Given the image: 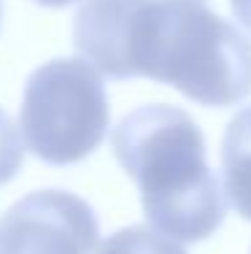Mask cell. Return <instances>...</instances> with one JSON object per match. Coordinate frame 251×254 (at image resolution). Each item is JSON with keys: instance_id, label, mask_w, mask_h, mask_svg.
<instances>
[{"instance_id": "9c48e42d", "label": "cell", "mask_w": 251, "mask_h": 254, "mask_svg": "<svg viewBox=\"0 0 251 254\" xmlns=\"http://www.w3.org/2000/svg\"><path fill=\"white\" fill-rule=\"evenodd\" d=\"M35 3H41V5H51V8H59V5H70V3H76V0H35Z\"/></svg>"}, {"instance_id": "6da1fadb", "label": "cell", "mask_w": 251, "mask_h": 254, "mask_svg": "<svg viewBox=\"0 0 251 254\" xmlns=\"http://www.w3.org/2000/svg\"><path fill=\"white\" fill-rule=\"evenodd\" d=\"M98 70L154 78L211 108L235 106L251 95V41L202 0H113Z\"/></svg>"}, {"instance_id": "52a82bcc", "label": "cell", "mask_w": 251, "mask_h": 254, "mask_svg": "<svg viewBox=\"0 0 251 254\" xmlns=\"http://www.w3.org/2000/svg\"><path fill=\"white\" fill-rule=\"evenodd\" d=\"M22 160H25V146H22L19 130L11 114L0 108V184L11 181L19 173Z\"/></svg>"}, {"instance_id": "277c9868", "label": "cell", "mask_w": 251, "mask_h": 254, "mask_svg": "<svg viewBox=\"0 0 251 254\" xmlns=\"http://www.w3.org/2000/svg\"><path fill=\"white\" fill-rule=\"evenodd\" d=\"M98 216L73 192L41 190L16 200L0 219V254H95Z\"/></svg>"}, {"instance_id": "ba28073f", "label": "cell", "mask_w": 251, "mask_h": 254, "mask_svg": "<svg viewBox=\"0 0 251 254\" xmlns=\"http://www.w3.org/2000/svg\"><path fill=\"white\" fill-rule=\"evenodd\" d=\"M232 14L241 19V25H246L251 30V0H230Z\"/></svg>"}, {"instance_id": "5b68a950", "label": "cell", "mask_w": 251, "mask_h": 254, "mask_svg": "<svg viewBox=\"0 0 251 254\" xmlns=\"http://www.w3.org/2000/svg\"><path fill=\"white\" fill-rule=\"evenodd\" d=\"M222 179L232 208L251 222V106L238 111L222 138Z\"/></svg>"}, {"instance_id": "3957f363", "label": "cell", "mask_w": 251, "mask_h": 254, "mask_svg": "<svg viewBox=\"0 0 251 254\" xmlns=\"http://www.w3.org/2000/svg\"><path fill=\"white\" fill-rule=\"evenodd\" d=\"M22 135L49 165H73L103 143L108 98L103 73L76 57L44 63L30 73L22 98Z\"/></svg>"}, {"instance_id": "8992f818", "label": "cell", "mask_w": 251, "mask_h": 254, "mask_svg": "<svg viewBox=\"0 0 251 254\" xmlns=\"http://www.w3.org/2000/svg\"><path fill=\"white\" fill-rule=\"evenodd\" d=\"M98 254H187L178 241L149 227H124L100 244Z\"/></svg>"}, {"instance_id": "30bf717a", "label": "cell", "mask_w": 251, "mask_h": 254, "mask_svg": "<svg viewBox=\"0 0 251 254\" xmlns=\"http://www.w3.org/2000/svg\"><path fill=\"white\" fill-rule=\"evenodd\" d=\"M0 19H3V0H0Z\"/></svg>"}, {"instance_id": "7a4b0ae2", "label": "cell", "mask_w": 251, "mask_h": 254, "mask_svg": "<svg viewBox=\"0 0 251 254\" xmlns=\"http://www.w3.org/2000/svg\"><path fill=\"white\" fill-rule=\"evenodd\" d=\"M111 146L138 184L151 230L197 244L222 227L227 192L208 165L202 130L187 111L167 103L135 108L113 127Z\"/></svg>"}]
</instances>
